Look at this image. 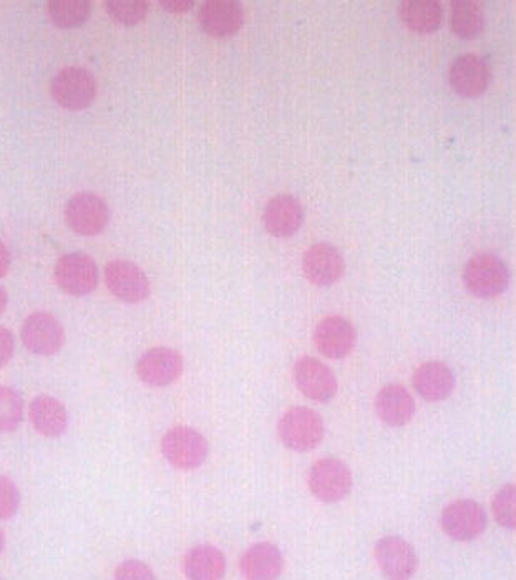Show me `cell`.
Segmentation results:
<instances>
[{"label":"cell","mask_w":516,"mask_h":580,"mask_svg":"<svg viewBox=\"0 0 516 580\" xmlns=\"http://www.w3.org/2000/svg\"><path fill=\"white\" fill-rule=\"evenodd\" d=\"M463 282L475 298H498L508 289L509 269L495 254H479L466 262Z\"/></svg>","instance_id":"6da1fadb"},{"label":"cell","mask_w":516,"mask_h":580,"mask_svg":"<svg viewBox=\"0 0 516 580\" xmlns=\"http://www.w3.org/2000/svg\"><path fill=\"white\" fill-rule=\"evenodd\" d=\"M279 438L294 451L314 450L324 438V421L311 408L298 407L286 411L279 421Z\"/></svg>","instance_id":"7a4b0ae2"},{"label":"cell","mask_w":516,"mask_h":580,"mask_svg":"<svg viewBox=\"0 0 516 580\" xmlns=\"http://www.w3.org/2000/svg\"><path fill=\"white\" fill-rule=\"evenodd\" d=\"M51 94L65 110H85L97 97V80L87 68L67 67L55 75Z\"/></svg>","instance_id":"3957f363"},{"label":"cell","mask_w":516,"mask_h":580,"mask_svg":"<svg viewBox=\"0 0 516 580\" xmlns=\"http://www.w3.org/2000/svg\"><path fill=\"white\" fill-rule=\"evenodd\" d=\"M161 451L171 466L179 470H195L208 457V443L202 433L189 427H176L168 431L161 441Z\"/></svg>","instance_id":"277c9868"},{"label":"cell","mask_w":516,"mask_h":580,"mask_svg":"<svg viewBox=\"0 0 516 580\" xmlns=\"http://www.w3.org/2000/svg\"><path fill=\"white\" fill-rule=\"evenodd\" d=\"M309 490L322 503H337L353 490V473L334 458L319 460L309 471Z\"/></svg>","instance_id":"5b68a950"},{"label":"cell","mask_w":516,"mask_h":580,"mask_svg":"<svg viewBox=\"0 0 516 580\" xmlns=\"http://www.w3.org/2000/svg\"><path fill=\"white\" fill-rule=\"evenodd\" d=\"M55 282L75 298L92 294L98 283L97 262L84 253L65 254L55 266Z\"/></svg>","instance_id":"8992f818"},{"label":"cell","mask_w":516,"mask_h":580,"mask_svg":"<svg viewBox=\"0 0 516 580\" xmlns=\"http://www.w3.org/2000/svg\"><path fill=\"white\" fill-rule=\"evenodd\" d=\"M105 282L115 298L128 304L143 302L150 296V280L141 267L130 260H111L105 267Z\"/></svg>","instance_id":"52a82bcc"},{"label":"cell","mask_w":516,"mask_h":580,"mask_svg":"<svg viewBox=\"0 0 516 580\" xmlns=\"http://www.w3.org/2000/svg\"><path fill=\"white\" fill-rule=\"evenodd\" d=\"M440 524L443 533L453 540L469 543L482 536L486 527V514L476 501H453L443 509Z\"/></svg>","instance_id":"ba28073f"},{"label":"cell","mask_w":516,"mask_h":580,"mask_svg":"<svg viewBox=\"0 0 516 580\" xmlns=\"http://www.w3.org/2000/svg\"><path fill=\"white\" fill-rule=\"evenodd\" d=\"M21 334L28 351L41 357H52L64 347V327L49 312H35L29 315L22 324Z\"/></svg>","instance_id":"9c48e42d"},{"label":"cell","mask_w":516,"mask_h":580,"mask_svg":"<svg viewBox=\"0 0 516 580\" xmlns=\"http://www.w3.org/2000/svg\"><path fill=\"white\" fill-rule=\"evenodd\" d=\"M65 219L72 230L82 236H97L110 221V210L105 200L94 193H78L65 207Z\"/></svg>","instance_id":"30bf717a"},{"label":"cell","mask_w":516,"mask_h":580,"mask_svg":"<svg viewBox=\"0 0 516 580\" xmlns=\"http://www.w3.org/2000/svg\"><path fill=\"white\" fill-rule=\"evenodd\" d=\"M374 554L379 569L389 580H410L419 566L416 549L402 537H384L376 544Z\"/></svg>","instance_id":"8fae6325"},{"label":"cell","mask_w":516,"mask_h":580,"mask_svg":"<svg viewBox=\"0 0 516 580\" xmlns=\"http://www.w3.org/2000/svg\"><path fill=\"white\" fill-rule=\"evenodd\" d=\"M183 372V358L173 348L157 347L141 355L137 374L150 387H166L179 380Z\"/></svg>","instance_id":"7c38bea8"},{"label":"cell","mask_w":516,"mask_h":580,"mask_svg":"<svg viewBox=\"0 0 516 580\" xmlns=\"http://www.w3.org/2000/svg\"><path fill=\"white\" fill-rule=\"evenodd\" d=\"M294 380L299 390L314 401L332 400L337 391V378L318 358L302 357L294 365Z\"/></svg>","instance_id":"4fadbf2b"},{"label":"cell","mask_w":516,"mask_h":580,"mask_svg":"<svg viewBox=\"0 0 516 580\" xmlns=\"http://www.w3.org/2000/svg\"><path fill=\"white\" fill-rule=\"evenodd\" d=\"M302 269L309 282L319 287H329L341 280L346 270V264L334 246L319 243L305 250Z\"/></svg>","instance_id":"5bb4252c"},{"label":"cell","mask_w":516,"mask_h":580,"mask_svg":"<svg viewBox=\"0 0 516 580\" xmlns=\"http://www.w3.org/2000/svg\"><path fill=\"white\" fill-rule=\"evenodd\" d=\"M314 342L324 357L337 361L353 352L356 345V331L347 319L329 315L315 327Z\"/></svg>","instance_id":"9a60e30c"},{"label":"cell","mask_w":516,"mask_h":580,"mask_svg":"<svg viewBox=\"0 0 516 580\" xmlns=\"http://www.w3.org/2000/svg\"><path fill=\"white\" fill-rule=\"evenodd\" d=\"M245 11L236 0H209L200 9V24L215 39L235 35L243 28Z\"/></svg>","instance_id":"2e32d148"},{"label":"cell","mask_w":516,"mask_h":580,"mask_svg":"<svg viewBox=\"0 0 516 580\" xmlns=\"http://www.w3.org/2000/svg\"><path fill=\"white\" fill-rule=\"evenodd\" d=\"M449 80L460 97H480L490 84L488 65L479 55H462L450 67Z\"/></svg>","instance_id":"e0dca14e"},{"label":"cell","mask_w":516,"mask_h":580,"mask_svg":"<svg viewBox=\"0 0 516 580\" xmlns=\"http://www.w3.org/2000/svg\"><path fill=\"white\" fill-rule=\"evenodd\" d=\"M266 229L275 237H289L298 233L304 221L301 203L291 194H279L269 201L265 210Z\"/></svg>","instance_id":"ac0fdd59"},{"label":"cell","mask_w":516,"mask_h":580,"mask_svg":"<svg viewBox=\"0 0 516 580\" xmlns=\"http://www.w3.org/2000/svg\"><path fill=\"white\" fill-rule=\"evenodd\" d=\"M376 411L389 427H406L416 415V401L402 385H387L377 394Z\"/></svg>","instance_id":"d6986e66"},{"label":"cell","mask_w":516,"mask_h":580,"mask_svg":"<svg viewBox=\"0 0 516 580\" xmlns=\"http://www.w3.org/2000/svg\"><path fill=\"white\" fill-rule=\"evenodd\" d=\"M413 387L427 401H442L452 395L455 377L449 365L442 362H426L413 374Z\"/></svg>","instance_id":"ffe728a7"},{"label":"cell","mask_w":516,"mask_h":580,"mask_svg":"<svg viewBox=\"0 0 516 580\" xmlns=\"http://www.w3.org/2000/svg\"><path fill=\"white\" fill-rule=\"evenodd\" d=\"M284 560L278 547L269 543L256 544L241 557V572L246 580H278Z\"/></svg>","instance_id":"44dd1931"},{"label":"cell","mask_w":516,"mask_h":580,"mask_svg":"<svg viewBox=\"0 0 516 580\" xmlns=\"http://www.w3.org/2000/svg\"><path fill=\"white\" fill-rule=\"evenodd\" d=\"M32 425L45 438H58L68 427V415L57 398L41 395L31 404Z\"/></svg>","instance_id":"7402d4cb"},{"label":"cell","mask_w":516,"mask_h":580,"mask_svg":"<svg viewBox=\"0 0 516 580\" xmlns=\"http://www.w3.org/2000/svg\"><path fill=\"white\" fill-rule=\"evenodd\" d=\"M226 572L225 556L213 546H198L185 559L189 580H222Z\"/></svg>","instance_id":"603a6c76"},{"label":"cell","mask_w":516,"mask_h":580,"mask_svg":"<svg viewBox=\"0 0 516 580\" xmlns=\"http://www.w3.org/2000/svg\"><path fill=\"white\" fill-rule=\"evenodd\" d=\"M400 18L416 34H432L442 24V8L437 0H407L400 6Z\"/></svg>","instance_id":"cb8c5ba5"},{"label":"cell","mask_w":516,"mask_h":580,"mask_svg":"<svg viewBox=\"0 0 516 580\" xmlns=\"http://www.w3.org/2000/svg\"><path fill=\"white\" fill-rule=\"evenodd\" d=\"M453 34L456 37L475 39L482 34L485 28V15H483L482 6L473 0H459L452 4V18H450Z\"/></svg>","instance_id":"d4e9b609"},{"label":"cell","mask_w":516,"mask_h":580,"mask_svg":"<svg viewBox=\"0 0 516 580\" xmlns=\"http://www.w3.org/2000/svg\"><path fill=\"white\" fill-rule=\"evenodd\" d=\"M45 9L55 28L77 29L90 18L92 6L87 0H51Z\"/></svg>","instance_id":"484cf974"},{"label":"cell","mask_w":516,"mask_h":580,"mask_svg":"<svg viewBox=\"0 0 516 580\" xmlns=\"http://www.w3.org/2000/svg\"><path fill=\"white\" fill-rule=\"evenodd\" d=\"M24 417V400L14 388L0 387V431L18 430Z\"/></svg>","instance_id":"4316f807"},{"label":"cell","mask_w":516,"mask_h":580,"mask_svg":"<svg viewBox=\"0 0 516 580\" xmlns=\"http://www.w3.org/2000/svg\"><path fill=\"white\" fill-rule=\"evenodd\" d=\"M108 15L121 25H137L148 14L147 0H108L105 2Z\"/></svg>","instance_id":"83f0119b"},{"label":"cell","mask_w":516,"mask_h":580,"mask_svg":"<svg viewBox=\"0 0 516 580\" xmlns=\"http://www.w3.org/2000/svg\"><path fill=\"white\" fill-rule=\"evenodd\" d=\"M492 513L499 526L516 530V484H506L495 494Z\"/></svg>","instance_id":"f1b7e54d"},{"label":"cell","mask_w":516,"mask_h":580,"mask_svg":"<svg viewBox=\"0 0 516 580\" xmlns=\"http://www.w3.org/2000/svg\"><path fill=\"white\" fill-rule=\"evenodd\" d=\"M21 506L18 486L8 476H0V520L11 519Z\"/></svg>","instance_id":"f546056e"},{"label":"cell","mask_w":516,"mask_h":580,"mask_svg":"<svg viewBox=\"0 0 516 580\" xmlns=\"http://www.w3.org/2000/svg\"><path fill=\"white\" fill-rule=\"evenodd\" d=\"M115 580H157L153 570L140 560H127L118 567Z\"/></svg>","instance_id":"4dcf8cb0"},{"label":"cell","mask_w":516,"mask_h":580,"mask_svg":"<svg viewBox=\"0 0 516 580\" xmlns=\"http://www.w3.org/2000/svg\"><path fill=\"white\" fill-rule=\"evenodd\" d=\"M14 351V335H12V332L9 331V329L2 327V325H0V368L6 367V365L11 362Z\"/></svg>","instance_id":"1f68e13d"},{"label":"cell","mask_w":516,"mask_h":580,"mask_svg":"<svg viewBox=\"0 0 516 580\" xmlns=\"http://www.w3.org/2000/svg\"><path fill=\"white\" fill-rule=\"evenodd\" d=\"M161 8L166 9L168 12H173V14H183V12H189L193 8V2L189 0H166V2H160Z\"/></svg>","instance_id":"d6a6232c"},{"label":"cell","mask_w":516,"mask_h":580,"mask_svg":"<svg viewBox=\"0 0 516 580\" xmlns=\"http://www.w3.org/2000/svg\"><path fill=\"white\" fill-rule=\"evenodd\" d=\"M11 250L0 240V277L8 276L9 270H11Z\"/></svg>","instance_id":"836d02e7"},{"label":"cell","mask_w":516,"mask_h":580,"mask_svg":"<svg viewBox=\"0 0 516 580\" xmlns=\"http://www.w3.org/2000/svg\"><path fill=\"white\" fill-rule=\"evenodd\" d=\"M8 308V292L0 287V314Z\"/></svg>","instance_id":"e575fe53"},{"label":"cell","mask_w":516,"mask_h":580,"mask_svg":"<svg viewBox=\"0 0 516 580\" xmlns=\"http://www.w3.org/2000/svg\"><path fill=\"white\" fill-rule=\"evenodd\" d=\"M4 544H6L4 533H2V530H0V552H2V550H4Z\"/></svg>","instance_id":"d590c367"}]
</instances>
